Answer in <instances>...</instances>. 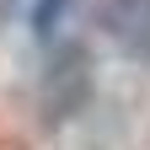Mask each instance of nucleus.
<instances>
[{"instance_id": "obj_1", "label": "nucleus", "mask_w": 150, "mask_h": 150, "mask_svg": "<svg viewBox=\"0 0 150 150\" xmlns=\"http://www.w3.org/2000/svg\"><path fill=\"white\" fill-rule=\"evenodd\" d=\"M102 27L123 54H150V0H107Z\"/></svg>"}, {"instance_id": "obj_3", "label": "nucleus", "mask_w": 150, "mask_h": 150, "mask_svg": "<svg viewBox=\"0 0 150 150\" xmlns=\"http://www.w3.org/2000/svg\"><path fill=\"white\" fill-rule=\"evenodd\" d=\"M64 6H70V0H38V11H32V27L48 38V32H54V22L64 16Z\"/></svg>"}, {"instance_id": "obj_2", "label": "nucleus", "mask_w": 150, "mask_h": 150, "mask_svg": "<svg viewBox=\"0 0 150 150\" xmlns=\"http://www.w3.org/2000/svg\"><path fill=\"white\" fill-rule=\"evenodd\" d=\"M81 91H86L81 48H64V54H59V70H48V91H43V102H48V118H64V112L81 102Z\"/></svg>"}]
</instances>
